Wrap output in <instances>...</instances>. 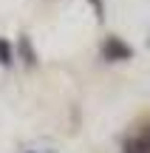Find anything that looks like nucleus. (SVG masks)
Masks as SVG:
<instances>
[{
    "mask_svg": "<svg viewBox=\"0 0 150 153\" xmlns=\"http://www.w3.org/2000/svg\"><path fill=\"white\" fill-rule=\"evenodd\" d=\"M99 54L105 62H128V60H133V45L128 40L116 37V34H108L99 45Z\"/></svg>",
    "mask_w": 150,
    "mask_h": 153,
    "instance_id": "obj_1",
    "label": "nucleus"
},
{
    "mask_svg": "<svg viewBox=\"0 0 150 153\" xmlns=\"http://www.w3.org/2000/svg\"><path fill=\"white\" fill-rule=\"evenodd\" d=\"M14 51H17V60H20L26 68H37L40 57H37V48H34V43H31V37H28V34H20Z\"/></svg>",
    "mask_w": 150,
    "mask_h": 153,
    "instance_id": "obj_2",
    "label": "nucleus"
},
{
    "mask_svg": "<svg viewBox=\"0 0 150 153\" xmlns=\"http://www.w3.org/2000/svg\"><path fill=\"white\" fill-rule=\"evenodd\" d=\"M122 153H150V148H147V142L139 133H133V136L122 139Z\"/></svg>",
    "mask_w": 150,
    "mask_h": 153,
    "instance_id": "obj_3",
    "label": "nucleus"
},
{
    "mask_svg": "<svg viewBox=\"0 0 150 153\" xmlns=\"http://www.w3.org/2000/svg\"><path fill=\"white\" fill-rule=\"evenodd\" d=\"M14 60H17L14 45H11L6 37H0V65H3V68H11V65H14Z\"/></svg>",
    "mask_w": 150,
    "mask_h": 153,
    "instance_id": "obj_4",
    "label": "nucleus"
},
{
    "mask_svg": "<svg viewBox=\"0 0 150 153\" xmlns=\"http://www.w3.org/2000/svg\"><path fill=\"white\" fill-rule=\"evenodd\" d=\"M85 3L91 6V9H94V14H96V20H105V0H85Z\"/></svg>",
    "mask_w": 150,
    "mask_h": 153,
    "instance_id": "obj_5",
    "label": "nucleus"
},
{
    "mask_svg": "<svg viewBox=\"0 0 150 153\" xmlns=\"http://www.w3.org/2000/svg\"><path fill=\"white\" fill-rule=\"evenodd\" d=\"M139 136L145 139V142H147V148H150V125H145V128H142V131H139Z\"/></svg>",
    "mask_w": 150,
    "mask_h": 153,
    "instance_id": "obj_6",
    "label": "nucleus"
},
{
    "mask_svg": "<svg viewBox=\"0 0 150 153\" xmlns=\"http://www.w3.org/2000/svg\"><path fill=\"white\" fill-rule=\"evenodd\" d=\"M28 153H34V150H28Z\"/></svg>",
    "mask_w": 150,
    "mask_h": 153,
    "instance_id": "obj_7",
    "label": "nucleus"
}]
</instances>
